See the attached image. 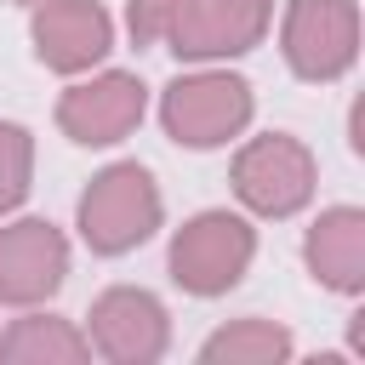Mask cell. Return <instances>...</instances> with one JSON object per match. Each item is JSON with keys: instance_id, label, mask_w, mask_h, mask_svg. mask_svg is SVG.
<instances>
[{"instance_id": "obj_1", "label": "cell", "mask_w": 365, "mask_h": 365, "mask_svg": "<svg viewBox=\"0 0 365 365\" xmlns=\"http://www.w3.org/2000/svg\"><path fill=\"white\" fill-rule=\"evenodd\" d=\"M160 217H165V200L154 188V171L137 165V160H114L86 182L74 228L97 257H125L143 240H154Z\"/></svg>"}, {"instance_id": "obj_2", "label": "cell", "mask_w": 365, "mask_h": 365, "mask_svg": "<svg viewBox=\"0 0 365 365\" xmlns=\"http://www.w3.org/2000/svg\"><path fill=\"white\" fill-rule=\"evenodd\" d=\"M251 108H257L251 80L228 68H194L160 91V125L182 148H222L228 137L251 125Z\"/></svg>"}, {"instance_id": "obj_3", "label": "cell", "mask_w": 365, "mask_h": 365, "mask_svg": "<svg viewBox=\"0 0 365 365\" xmlns=\"http://www.w3.org/2000/svg\"><path fill=\"white\" fill-rule=\"evenodd\" d=\"M228 182H234V200L251 211V217H297L308 200H314V182H319V165L308 154L302 137L291 131H262L251 143H240L234 165H228Z\"/></svg>"}, {"instance_id": "obj_4", "label": "cell", "mask_w": 365, "mask_h": 365, "mask_svg": "<svg viewBox=\"0 0 365 365\" xmlns=\"http://www.w3.org/2000/svg\"><path fill=\"white\" fill-rule=\"evenodd\" d=\"M257 257V228L240 211H200L171 234V279L188 297H228Z\"/></svg>"}, {"instance_id": "obj_5", "label": "cell", "mask_w": 365, "mask_h": 365, "mask_svg": "<svg viewBox=\"0 0 365 365\" xmlns=\"http://www.w3.org/2000/svg\"><path fill=\"white\" fill-rule=\"evenodd\" d=\"M285 68L308 86H331L359 63V0H291L279 23Z\"/></svg>"}, {"instance_id": "obj_6", "label": "cell", "mask_w": 365, "mask_h": 365, "mask_svg": "<svg viewBox=\"0 0 365 365\" xmlns=\"http://www.w3.org/2000/svg\"><path fill=\"white\" fill-rule=\"evenodd\" d=\"M148 114V86L125 68H103L91 80H74L57 97V131L80 148H114L125 143Z\"/></svg>"}, {"instance_id": "obj_7", "label": "cell", "mask_w": 365, "mask_h": 365, "mask_svg": "<svg viewBox=\"0 0 365 365\" xmlns=\"http://www.w3.org/2000/svg\"><path fill=\"white\" fill-rule=\"evenodd\" d=\"M86 342L108 365H154L171 348V314L143 285H108L86 314Z\"/></svg>"}, {"instance_id": "obj_8", "label": "cell", "mask_w": 365, "mask_h": 365, "mask_svg": "<svg viewBox=\"0 0 365 365\" xmlns=\"http://www.w3.org/2000/svg\"><path fill=\"white\" fill-rule=\"evenodd\" d=\"M268 23H274L268 0H188L160 46L177 63H222V57L257 51Z\"/></svg>"}, {"instance_id": "obj_9", "label": "cell", "mask_w": 365, "mask_h": 365, "mask_svg": "<svg viewBox=\"0 0 365 365\" xmlns=\"http://www.w3.org/2000/svg\"><path fill=\"white\" fill-rule=\"evenodd\" d=\"M68 279V240L46 217H17L0 228V302L40 308Z\"/></svg>"}, {"instance_id": "obj_10", "label": "cell", "mask_w": 365, "mask_h": 365, "mask_svg": "<svg viewBox=\"0 0 365 365\" xmlns=\"http://www.w3.org/2000/svg\"><path fill=\"white\" fill-rule=\"evenodd\" d=\"M29 40L51 74H86L114 51V17L103 0H40Z\"/></svg>"}, {"instance_id": "obj_11", "label": "cell", "mask_w": 365, "mask_h": 365, "mask_svg": "<svg viewBox=\"0 0 365 365\" xmlns=\"http://www.w3.org/2000/svg\"><path fill=\"white\" fill-rule=\"evenodd\" d=\"M302 262L308 274L336 291V297H359L365 291V211L359 205H331L314 217L308 240H302Z\"/></svg>"}, {"instance_id": "obj_12", "label": "cell", "mask_w": 365, "mask_h": 365, "mask_svg": "<svg viewBox=\"0 0 365 365\" xmlns=\"http://www.w3.org/2000/svg\"><path fill=\"white\" fill-rule=\"evenodd\" d=\"M0 359L6 365H80V359H91V342H86V331L74 319L23 314L0 336Z\"/></svg>"}, {"instance_id": "obj_13", "label": "cell", "mask_w": 365, "mask_h": 365, "mask_svg": "<svg viewBox=\"0 0 365 365\" xmlns=\"http://www.w3.org/2000/svg\"><path fill=\"white\" fill-rule=\"evenodd\" d=\"M291 354H297V342L274 319H234V325H222L200 342L205 365H285Z\"/></svg>"}, {"instance_id": "obj_14", "label": "cell", "mask_w": 365, "mask_h": 365, "mask_svg": "<svg viewBox=\"0 0 365 365\" xmlns=\"http://www.w3.org/2000/svg\"><path fill=\"white\" fill-rule=\"evenodd\" d=\"M34 182V137L17 120H0V217H11L29 200Z\"/></svg>"}, {"instance_id": "obj_15", "label": "cell", "mask_w": 365, "mask_h": 365, "mask_svg": "<svg viewBox=\"0 0 365 365\" xmlns=\"http://www.w3.org/2000/svg\"><path fill=\"white\" fill-rule=\"evenodd\" d=\"M182 6H188V0H125V29H131V40H137V46H160Z\"/></svg>"}, {"instance_id": "obj_16", "label": "cell", "mask_w": 365, "mask_h": 365, "mask_svg": "<svg viewBox=\"0 0 365 365\" xmlns=\"http://www.w3.org/2000/svg\"><path fill=\"white\" fill-rule=\"evenodd\" d=\"M11 6H40V0H11Z\"/></svg>"}]
</instances>
